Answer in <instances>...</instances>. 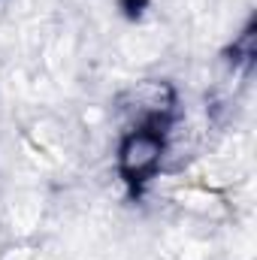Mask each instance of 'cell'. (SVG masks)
<instances>
[{
    "instance_id": "6da1fadb",
    "label": "cell",
    "mask_w": 257,
    "mask_h": 260,
    "mask_svg": "<svg viewBox=\"0 0 257 260\" xmlns=\"http://www.w3.org/2000/svg\"><path fill=\"white\" fill-rule=\"evenodd\" d=\"M160 154H164L160 136L148 133V130H139L136 136H130L127 142H124V148H121V167L130 176H142L151 167H157Z\"/></svg>"
}]
</instances>
